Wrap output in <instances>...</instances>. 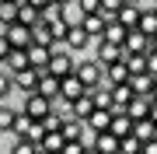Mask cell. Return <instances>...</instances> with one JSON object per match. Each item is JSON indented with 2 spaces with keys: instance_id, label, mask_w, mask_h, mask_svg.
I'll use <instances>...</instances> for the list:
<instances>
[{
  "instance_id": "6da1fadb",
  "label": "cell",
  "mask_w": 157,
  "mask_h": 154,
  "mask_svg": "<svg viewBox=\"0 0 157 154\" xmlns=\"http://www.w3.org/2000/svg\"><path fill=\"white\" fill-rule=\"evenodd\" d=\"M73 77L80 81V84L87 88H98V84H105V81H101V63L98 60H84V63H77V67H73Z\"/></svg>"
},
{
  "instance_id": "7a4b0ae2",
  "label": "cell",
  "mask_w": 157,
  "mask_h": 154,
  "mask_svg": "<svg viewBox=\"0 0 157 154\" xmlns=\"http://www.w3.org/2000/svg\"><path fill=\"white\" fill-rule=\"evenodd\" d=\"M73 67H77V63H73V53L70 49H56L49 56V63H45V70H49L52 77H67V74H73Z\"/></svg>"
},
{
  "instance_id": "3957f363",
  "label": "cell",
  "mask_w": 157,
  "mask_h": 154,
  "mask_svg": "<svg viewBox=\"0 0 157 154\" xmlns=\"http://www.w3.org/2000/svg\"><path fill=\"white\" fill-rule=\"evenodd\" d=\"M4 39L11 42V49H25L32 42V28L21 21H11V25H4Z\"/></svg>"
},
{
  "instance_id": "277c9868",
  "label": "cell",
  "mask_w": 157,
  "mask_h": 154,
  "mask_svg": "<svg viewBox=\"0 0 157 154\" xmlns=\"http://www.w3.org/2000/svg\"><path fill=\"white\" fill-rule=\"evenodd\" d=\"M49 102L52 98H45V95H39V91H28V98H25V105H17L25 116H32V119H42L45 112H49Z\"/></svg>"
},
{
  "instance_id": "5b68a950",
  "label": "cell",
  "mask_w": 157,
  "mask_h": 154,
  "mask_svg": "<svg viewBox=\"0 0 157 154\" xmlns=\"http://www.w3.org/2000/svg\"><path fill=\"white\" fill-rule=\"evenodd\" d=\"M105 21H108V14L105 11H98V14H80V28L87 32V39L94 42V39H101V32H105Z\"/></svg>"
},
{
  "instance_id": "8992f818",
  "label": "cell",
  "mask_w": 157,
  "mask_h": 154,
  "mask_svg": "<svg viewBox=\"0 0 157 154\" xmlns=\"http://www.w3.org/2000/svg\"><path fill=\"white\" fill-rule=\"evenodd\" d=\"M35 84H39V70L35 67H25V70H14L11 74V88H17V91H35Z\"/></svg>"
},
{
  "instance_id": "52a82bcc",
  "label": "cell",
  "mask_w": 157,
  "mask_h": 154,
  "mask_svg": "<svg viewBox=\"0 0 157 154\" xmlns=\"http://www.w3.org/2000/svg\"><path fill=\"white\" fill-rule=\"evenodd\" d=\"M108 98H112V112H122V109L129 105V98H133V88H129V81L108 84Z\"/></svg>"
},
{
  "instance_id": "ba28073f",
  "label": "cell",
  "mask_w": 157,
  "mask_h": 154,
  "mask_svg": "<svg viewBox=\"0 0 157 154\" xmlns=\"http://www.w3.org/2000/svg\"><path fill=\"white\" fill-rule=\"evenodd\" d=\"M63 42H67V49H70V53H73V49H87V46H91L87 32L80 28L77 21H70V25H67V35H63Z\"/></svg>"
},
{
  "instance_id": "9c48e42d",
  "label": "cell",
  "mask_w": 157,
  "mask_h": 154,
  "mask_svg": "<svg viewBox=\"0 0 157 154\" xmlns=\"http://www.w3.org/2000/svg\"><path fill=\"white\" fill-rule=\"evenodd\" d=\"M25 56H28V67L45 70V63H49L52 49H49V46H39V42H28V46H25Z\"/></svg>"
},
{
  "instance_id": "30bf717a",
  "label": "cell",
  "mask_w": 157,
  "mask_h": 154,
  "mask_svg": "<svg viewBox=\"0 0 157 154\" xmlns=\"http://www.w3.org/2000/svg\"><path fill=\"white\" fill-rule=\"evenodd\" d=\"M84 91H87V88L80 84V81L73 77V74H67V77H59V98H63V102H73V98H80Z\"/></svg>"
},
{
  "instance_id": "8fae6325",
  "label": "cell",
  "mask_w": 157,
  "mask_h": 154,
  "mask_svg": "<svg viewBox=\"0 0 157 154\" xmlns=\"http://www.w3.org/2000/svg\"><path fill=\"white\" fill-rule=\"evenodd\" d=\"M98 42V63L101 67H108V63H115V60H122V46H115V42H105V39H94Z\"/></svg>"
},
{
  "instance_id": "7c38bea8",
  "label": "cell",
  "mask_w": 157,
  "mask_h": 154,
  "mask_svg": "<svg viewBox=\"0 0 157 154\" xmlns=\"http://www.w3.org/2000/svg\"><path fill=\"white\" fill-rule=\"evenodd\" d=\"M108 119H112V112H108V109H91V116H87V119H84V126H87V130L91 133H105L108 130Z\"/></svg>"
},
{
  "instance_id": "4fadbf2b",
  "label": "cell",
  "mask_w": 157,
  "mask_h": 154,
  "mask_svg": "<svg viewBox=\"0 0 157 154\" xmlns=\"http://www.w3.org/2000/svg\"><path fill=\"white\" fill-rule=\"evenodd\" d=\"M136 32H143L147 39L157 35V11L154 7H140V18H136Z\"/></svg>"
},
{
  "instance_id": "5bb4252c",
  "label": "cell",
  "mask_w": 157,
  "mask_h": 154,
  "mask_svg": "<svg viewBox=\"0 0 157 154\" xmlns=\"http://www.w3.org/2000/svg\"><path fill=\"white\" fill-rule=\"evenodd\" d=\"M122 112L129 116V119H147V112H150V98H147V95H133Z\"/></svg>"
},
{
  "instance_id": "9a60e30c",
  "label": "cell",
  "mask_w": 157,
  "mask_h": 154,
  "mask_svg": "<svg viewBox=\"0 0 157 154\" xmlns=\"http://www.w3.org/2000/svg\"><path fill=\"white\" fill-rule=\"evenodd\" d=\"M91 109H94V98H91V91H84L80 98H73V102H70V116L84 123L87 116H91Z\"/></svg>"
},
{
  "instance_id": "2e32d148",
  "label": "cell",
  "mask_w": 157,
  "mask_h": 154,
  "mask_svg": "<svg viewBox=\"0 0 157 154\" xmlns=\"http://www.w3.org/2000/svg\"><path fill=\"white\" fill-rule=\"evenodd\" d=\"M35 91L45 95V98H56L59 95V77H52L49 70H39V84H35Z\"/></svg>"
},
{
  "instance_id": "e0dca14e",
  "label": "cell",
  "mask_w": 157,
  "mask_h": 154,
  "mask_svg": "<svg viewBox=\"0 0 157 154\" xmlns=\"http://www.w3.org/2000/svg\"><path fill=\"white\" fill-rule=\"evenodd\" d=\"M136 18H140V4H122L115 11V21L122 25V28L129 32V28H136Z\"/></svg>"
},
{
  "instance_id": "ac0fdd59",
  "label": "cell",
  "mask_w": 157,
  "mask_h": 154,
  "mask_svg": "<svg viewBox=\"0 0 157 154\" xmlns=\"http://www.w3.org/2000/svg\"><path fill=\"white\" fill-rule=\"evenodd\" d=\"M98 154H119V137H112V133H94V144H91Z\"/></svg>"
},
{
  "instance_id": "d6986e66",
  "label": "cell",
  "mask_w": 157,
  "mask_h": 154,
  "mask_svg": "<svg viewBox=\"0 0 157 154\" xmlns=\"http://www.w3.org/2000/svg\"><path fill=\"white\" fill-rule=\"evenodd\" d=\"M122 53H147V35L136 32V28H129L126 39H122Z\"/></svg>"
},
{
  "instance_id": "ffe728a7",
  "label": "cell",
  "mask_w": 157,
  "mask_h": 154,
  "mask_svg": "<svg viewBox=\"0 0 157 154\" xmlns=\"http://www.w3.org/2000/svg\"><path fill=\"white\" fill-rule=\"evenodd\" d=\"M28 67V56H25V49H11L0 63V70H7V74H14V70H25Z\"/></svg>"
},
{
  "instance_id": "44dd1931",
  "label": "cell",
  "mask_w": 157,
  "mask_h": 154,
  "mask_svg": "<svg viewBox=\"0 0 157 154\" xmlns=\"http://www.w3.org/2000/svg\"><path fill=\"white\" fill-rule=\"evenodd\" d=\"M150 84H154V74H147V70L129 74V88H133V95H147V98H150Z\"/></svg>"
},
{
  "instance_id": "7402d4cb",
  "label": "cell",
  "mask_w": 157,
  "mask_h": 154,
  "mask_svg": "<svg viewBox=\"0 0 157 154\" xmlns=\"http://www.w3.org/2000/svg\"><path fill=\"white\" fill-rule=\"evenodd\" d=\"M129 130H133V119H129L126 112H112V119H108V133H112V137H126Z\"/></svg>"
},
{
  "instance_id": "603a6c76",
  "label": "cell",
  "mask_w": 157,
  "mask_h": 154,
  "mask_svg": "<svg viewBox=\"0 0 157 154\" xmlns=\"http://www.w3.org/2000/svg\"><path fill=\"white\" fill-rule=\"evenodd\" d=\"M63 133L59 130H49V133H42V140H39V151H49V154H59L63 151Z\"/></svg>"
},
{
  "instance_id": "cb8c5ba5",
  "label": "cell",
  "mask_w": 157,
  "mask_h": 154,
  "mask_svg": "<svg viewBox=\"0 0 157 154\" xmlns=\"http://www.w3.org/2000/svg\"><path fill=\"white\" fill-rule=\"evenodd\" d=\"M129 133H133V137L136 140H150V137H157V126L150 123V119H133V130H129Z\"/></svg>"
},
{
  "instance_id": "d4e9b609",
  "label": "cell",
  "mask_w": 157,
  "mask_h": 154,
  "mask_svg": "<svg viewBox=\"0 0 157 154\" xmlns=\"http://www.w3.org/2000/svg\"><path fill=\"white\" fill-rule=\"evenodd\" d=\"M14 21L28 25V28H32V25H39V21H42V18H39V7H32V4H25V0H21V4H17V18H14Z\"/></svg>"
},
{
  "instance_id": "484cf974",
  "label": "cell",
  "mask_w": 157,
  "mask_h": 154,
  "mask_svg": "<svg viewBox=\"0 0 157 154\" xmlns=\"http://www.w3.org/2000/svg\"><path fill=\"white\" fill-rule=\"evenodd\" d=\"M59 133H63V140H80V133H84V123L80 119H73V116H67L59 126Z\"/></svg>"
},
{
  "instance_id": "4316f807",
  "label": "cell",
  "mask_w": 157,
  "mask_h": 154,
  "mask_svg": "<svg viewBox=\"0 0 157 154\" xmlns=\"http://www.w3.org/2000/svg\"><path fill=\"white\" fill-rule=\"evenodd\" d=\"M28 126H32V116H25L21 109H17V112H14V123H11V133H14V137H25Z\"/></svg>"
},
{
  "instance_id": "83f0119b",
  "label": "cell",
  "mask_w": 157,
  "mask_h": 154,
  "mask_svg": "<svg viewBox=\"0 0 157 154\" xmlns=\"http://www.w3.org/2000/svg\"><path fill=\"white\" fill-rule=\"evenodd\" d=\"M17 18V0H0V25H11Z\"/></svg>"
},
{
  "instance_id": "f1b7e54d",
  "label": "cell",
  "mask_w": 157,
  "mask_h": 154,
  "mask_svg": "<svg viewBox=\"0 0 157 154\" xmlns=\"http://www.w3.org/2000/svg\"><path fill=\"white\" fill-rule=\"evenodd\" d=\"M45 28H49V35H52V42H63V35H67V18H59V21H42Z\"/></svg>"
},
{
  "instance_id": "f546056e",
  "label": "cell",
  "mask_w": 157,
  "mask_h": 154,
  "mask_svg": "<svg viewBox=\"0 0 157 154\" xmlns=\"http://www.w3.org/2000/svg\"><path fill=\"white\" fill-rule=\"evenodd\" d=\"M14 105H4L0 102V133H11V123H14Z\"/></svg>"
},
{
  "instance_id": "4dcf8cb0",
  "label": "cell",
  "mask_w": 157,
  "mask_h": 154,
  "mask_svg": "<svg viewBox=\"0 0 157 154\" xmlns=\"http://www.w3.org/2000/svg\"><path fill=\"white\" fill-rule=\"evenodd\" d=\"M11 154H39V147H35L32 140H25V137H14V144H11Z\"/></svg>"
},
{
  "instance_id": "1f68e13d",
  "label": "cell",
  "mask_w": 157,
  "mask_h": 154,
  "mask_svg": "<svg viewBox=\"0 0 157 154\" xmlns=\"http://www.w3.org/2000/svg\"><path fill=\"white\" fill-rule=\"evenodd\" d=\"M73 4L80 7V14H98L101 11V0H73Z\"/></svg>"
},
{
  "instance_id": "d6a6232c",
  "label": "cell",
  "mask_w": 157,
  "mask_h": 154,
  "mask_svg": "<svg viewBox=\"0 0 157 154\" xmlns=\"http://www.w3.org/2000/svg\"><path fill=\"white\" fill-rule=\"evenodd\" d=\"M11 91H14V88H11V74H7V70H0V98H7Z\"/></svg>"
},
{
  "instance_id": "836d02e7",
  "label": "cell",
  "mask_w": 157,
  "mask_h": 154,
  "mask_svg": "<svg viewBox=\"0 0 157 154\" xmlns=\"http://www.w3.org/2000/svg\"><path fill=\"white\" fill-rule=\"evenodd\" d=\"M80 151H84V144H80V140H67L59 154H80Z\"/></svg>"
},
{
  "instance_id": "e575fe53",
  "label": "cell",
  "mask_w": 157,
  "mask_h": 154,
  "mask_svg": "<svg viewBox=\"0 0 157 154\" xmlns=\"http://www.w3.org/2000/svg\"><path fill=\"white\" fill-rule=\"evenodd\" d=\"M122 4H126V0H101V11H105V14H115Z\"/></svg>"
},
{
  "instance_id": "d590c367",
  "label": "cell",
  "mask_w": 157,
  "mask_h": 154,
  "mask_svg": "<svg viewBox=\"0 0 157 154\" xmlns=\"http://www.w3.org/2000/svg\"><path fill=\"white\" fill-rule=\"evenodd\" d=\"M140 154H157V137L143 140V144H140Z\"/></svg>"
},
{
  "instance_id": "8d00e7d4",
  "label": "cell",
  "mask_w": 157,
  "mask_h": 154,
  "mask_svg": "<svg viewBox=\"0 0 157 154\" xmlns=\"http://www.w3.org/2000/svg\"><path fill=\"white\" fill-rule=\"evenodd\" d=\"M147 74L157 77V53H147Z\"/></svg>"
},
{
  "instance_id": "74e56055",
  "label": "cell",
  "mask_w": 157,
  "mask_h": 154,
  "mask_svg": "<svg viewBox=\"0 0 157 154\" xmlns=\"http://www.w3.org/2000/svg\"><path fill=\"white\" fill-rule=\"evenodd\" d=\"M7 53H11V42H7V39H4V32H0V63H4Z\"/></svg>"
},
{
  "instance_id": "f35d334b",
  "label": "cell",
  "mask_w": 157,
  "mask_h": 154,
  "mask_svg": "<svg viewBox=\"0 0 157 154\" xmlns=\"http://www.w3.org/2000/svg\"><path fill=\"white\" fill-rule=\"evenodd\" d=\"M147 119H150V123L157 126V102H154V98H150V112H147Z\"/></svg>"
},
{
  "instance_id": "ab89813d",
  "label": "cell",
  "mask_w": 157,
  "mask_h": 154,
  "mask_svg": "<svg viewBox=\"0 0 157 154\" xmlns=\"http://www.w3.org/2000/svg\"><path fill=\"white\" fill-rule=\"evenodd\" d=\"M150 98L157 102V77H154V84H150Z\"/></svg>"
},
{
  "instance_id": "60d3db41",
  "label": "cell",
  "mask_w": 157,
  "mask_h": 154,
  "mask_svg": "<svg viewBox=\"0 0 157 154\" xmlns=\"http://www.w3.org/2000/svg\"><path fill=\"white\" fill-rule=\"evenodd\" d=\"M56 4H59V7H70V4H73V0H56Z\"/></svg>"
},
{
  "instance_id": "b9f144b4",
  "label": "cell",
  "mask_w": 157,
  "mask_h": 154,
  "mask_svg": "<svg viewBox=\"0 0 157 154\" xmlns=\"http://www.w3.org/2000/svg\"><path fill=\"white\" fill-rule=\"evenodd\" d=\"M80 154H98V151H94V147H84V151H80Z\"/></svg>"
},
{
  "instance_id": "7bdbcfd3",
  "label": "cell",
  "mask_w": 157,
  "mask_h": 154,
  "mask_svg": "<svg viewBox=\"0 0 157 154\" xmlns=\"http://www.w3.org/2000/svg\"><path fill=\"white\" fill-rule=\"evenodd\" d=\"M126 4H136V0H126Z\"/></svg>"
},
{
  "instance_id": "ee69618b",
  "label": "cell",
  "mask_w": 157,
  "mask_h": 154,
  "mask_svg": "<svg viewBox=\"0 0 157 154\" xmlns=\"http://www.w3.org/2000/svg\"><path fill=\"white\" fill-rule=\"evenodd\" d=\"M39 154H49V151H39Z\"/></svg>"
},
{
  "instance_id": "f6af8a7d",
  "label": "cell",
  "mask_w": 157,
  "mask_h": 154,
  "mask_svg": "<svg viewBox=\"0 0 157 154\" xmlns=\"http://www.w3.org/2000/svg\"><path fill=\"white\" fill-rule=\"evenodd\" d=\"M154 7H157V0H154Z\"/></svg>"
},
{
  "instance_id": "bcb514c9",
  "label": "cell",
  "mask_w": 157,
  "mask_h": 154,
  "mask_svg": "<svg viewBox=\"0 0 157 154\" xmlns=\"http://www.w3.org/2000/svg\"><path fill=\"white\" fill-rule=\"evenodd\" d=\"M17 4H21V0H17Z\"/></svg>"
},
{
  "instance_id": "7dc6e473",
  "label": "cell",
  "mask_w": 157,
  "mask_h": 154,
  "mask_svg": "<svg viewBox=\"0 0 157 154\" xmlns=\"http://www.w3.org/2000/svg\"><path fill=\"white\" fill-rule=\"evenodd\" d=\"M154 11H157V7H154Z\"/></svg>"
}]
</instances>
